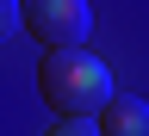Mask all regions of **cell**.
I'll use <instances>...</instances> for the list:
<instances>
[{
    "mask_svg": "<svg viewBox=\"0 0 149 136\" xmlns=\"http://www.w3.org/2000/svg\"><path fill=\"white\" fill-rule=\"evenodd\" d=\"M37 93H44V105H56V118H93V111L112 99V74H106L100 56H87V50H44Z\"/></svg>",
    "mask_w": 149,
    "mask_h": 136,
    "instance_id": "1",
    "label": "cell"
},
{
    "mask_svg": "<svg viewBox=\"0 0 149 136\" xmlns=\"http://www.w3.org/2000/svg\"><path fill=\"white\" fill-rule=\"evenodd\" d=\"M19 25L44 50H81L93 37V6L87 0H19Z\"/></svg>",
    "mask_w": 149,
    "mask_h": 136,
    "instance_id": "2",
    "label": "cell"
},
{
    "mask_svg": "<svg viewBox=\"0 0 149 136\" xmlns=\"http://www.w3.org/2000/svg\"><path fill=\"white\" fill-rule=\"evenodd\" d=\"M93 130L100 136H149V105L130 99V93H112V99L93 111Z\"/></svg>",
    "mask_w": 149,
    "mask_h": 136,
    "instance_id": "3",
    "label": "cell"
},
{
    "mask_svg": "<svg viewBox=\"0 0 149 136\" xmlns=\"http://www.w3.org/2000/svg\"><path fill=\"white\" fill-rule=\"evenodd\" d=\"M50 136H100V130H93V118H62Z\"/></svg>",
    "mask_w": 149,
    "mask_h": 136,
    "instance_id": "4",
    "label": "cell"
},
{
    "mask_svg": "<svg viewBox=\"0 0 149 136\" xmlns=\"http://www.w3.org/2000/svg\"><path fill=\"white\" fill-rule=\"evenodd\" d=\"M19 31V0H0V43Z\"/></svg>",
    "mask_w": 149,
    "mask_h": 136,
    "instance_id": "5",
    "label": "cell"
}]
</instances>
